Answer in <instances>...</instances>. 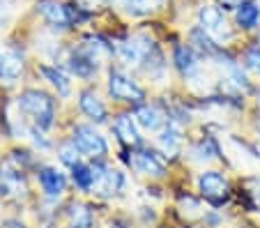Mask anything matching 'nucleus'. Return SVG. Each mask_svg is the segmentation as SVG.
<instances>
[{"label": "nucleus", "instance_id": "21", "mask_svg": "<svg viewBox=\"0 0 260 228\" xmlns=\"http://www.w3.org/2000/svg\"><path fill=\"white\" fill-rule=\"evenodd\" d=\"M132 113H134V118H136L141 132L147 139H152L154 134H159L168 122V109H166V102H164L161 94H152V97L147 102H143L141 106L132 109Z\"/></svg>", "mask_w": 260, "mask_h": 228}, {"label": "nucleus", "instance_id": "9", "mask_svg": "<svg viewBox=\"0 0 260 228\" xmlns=\"http://www.w3.org/2000/svg\"><path fill=\"white\" fill-rule=\"evenodd\" d=\"M159 51H164L161 44L147 32H129L115 40V62L138 74Z\"/></svg>", "mask_w": 260, "mask_h": 228}, {"label": "nucleus", "instance_id": "13", "mask_svg": "<svg viewBox=\"0 0 260 228\" xmlns=\"http://www.w3.org/2000/svg\"><path fill=\"white\" fill-rule=\"evenodd\" d=\"M104 214V205L88 196L72 193L60 205V223L62 228H99Z\"/></svg>", "mask_w": 260, "mask_h": 228}, {"label": "nucleus", "instance_id": "14", "mask_svg": "<svg viewBox=\"0 0 260 228\" xmlns=\"http://www.w3.org/2000/svg\"><path fill=\"white\" fill-rule=\"evenodd\" d=\"M196 25H201L207 35L223 49H231V44L237 40L235 25L228 21L226 12L216 3H201L196 10Z\"/></svg>", "mask_w": 260, "mask_h": 228}, {"label": "nucleus", "instance_id": "32", "mask_svg": "<svg viewBox=\"0 0 260 228\" xmlns=\"http://www.w3.org/2000/svg\"><path fill=\"white\" fill-rule=\"evenodd\" d=\"M249 118H251V136L255 141H260V113H253Z\"/></svg>", "mask_w": 260, "mask_h": 228}, {"label": "nucleus", "instance_id": "17", "mask_svg": "<svg viewBox=\"0 0 260 228\" xmlns=\"http://www.w3.org/2000/svg\"><path fill=\"white\" fill-rule=\"evenodd\" d=\"M32 76L40 81L44 88H49L62 104L69 106L74 102V94H76V88H79V85H76V81H74L60 64L42 62L40 60V62L32 64Z\"/></svg>", "mask_w": 260, "mask_h": 228}, {"label": "nucleus", "instance_id": "36", "mask_svg": "<svg viewBox=\"0 0 260 228\" xmlns=\"http://www.w3.org/2000/svg\"><path fill=\"white\" fill-rule=\"evenodd\" d=\"M223 228H233V226H223Z\"/></svg>", "mask_w": 260, "mask_h": 228}, {"label": "nucleus", "instance_id": "3", "mask_svg": "<svg viewBox=\"0 0 260 228\" xmlns=\"http://www.w3.org/2000/svg\"><path fill=\"white\" fill-rule=\"evenodd\" d=\"M102 88L113 109L132 111L152 97V90L145 85V81L138 74H134V72L120 67L118 62L106 67V72L102 76Z\"/></svg>", "mask_w": 260, "mask_h": 228}, {"label": "nucleus", "instance_id": "29", "mask_svg": "<svg viewBox=\"0 0 260 228\" xmlns=\"http://www.w3.org/2000/svg\"><path fill=\"white\" fill-rule=\"evenodd\" d=\"M25 212L23 210H16V212L5 214V217L0 219V228H35V221H30Z\"/></svg>", "mask_w": 260, "mask_h": 228}, {"label": "nucleus", "instance_id": "30", "mask_svg": "<svg viewBox=\"0 0 260 228\" xmlns=\"http://www.w3.org/2000/svg\"><path fill=\"white\" fill-rule=\"evenodd\" d=\"M214 3H216V5H219L223 12H235L237 7L244 3V0H214Z\"/></svg>", "mask_w": 260, "mask_h": 228}, {"label": "nucleus", "instance_id": "11", "mask_svg": "<svg viewBox=\"0 0 260 228\" xmlns=\"http://www.w3.org/2000/svg\"><path fill=\"white\" fill-rule=\"evenodd\" d=\"M72 113L76 118L85 120V122H92L97 127L106 129L108 122H111V115H113V106L106 100L102 83L79 85L72 102Z\"/></svg>", "mask_w": 260, "mask_h": 228}, {"label": "nucleus", "instance_id": "31", "mask_svg": "<svg viewBox=\"0 0 260 228\" xmlns=\"http://www.w3.org/2000/svg\"><path fill=\"white\" fill-rule=\"evenodd\" d=\"M260 113V83H255V90L251 94V115Z\"/></svg>", "mask_w": 260, "mask_h": 228}, {"label": "nucleus", "instance_id": "26", "mask_svg": "<svg viewBox=\"0 0 260 228\" xmlns=\"http://www.w3.org/2000/svg\"><path fill=\"white\" fill-rule=\"evenodd\" d=\"M81 152L76 150V145L72 143L67 134H58V141H55V152H53V161H58L64 171H69L76 161H81Z\"/></svg>", "mask_w": 260, "mask_h": 228}, {"label": "nucleus", "instance_id": "20", "mask_svg": "<svg viewBox=\"0 0 260 228\" xmlns=\"http://www.w3.org/2000/svg\"><path fill=\"white\" fill-rule=\"evenodd\" d=\"M168 58H171V67L177 74V79L182 81V85H187V83H191L193 79H198L207 67V62L187 42H173Z\"/></svg>", "mask_w": 260, "mask_h": 228}, {"label": "nucleus", "instance_id": "28", "mask_svg": "<svg viewBox=\"0 0 260 228\" xmlns=\"http://www.w3.org/2000/svg\"><path fill=\"white\" fill-rule=\"evenodd\" d=\"M237 58H240V62L244 64V70L249 72L251 76H258L260 79V44H255V42L246 44Z\"/></svg>", "mask_w": 260, "mask_h": 228}, {"label": "nucleus", "instance_id": "22", "mask_svg": "<svg viewBox=\"0 0 260 228\" xmlns=\"http://www.w3.org/2000/svg\"><path fill=\"white\" fill-rule=\"evenodd\" d=\"M76 44L81 46V51L90 60H94L104 70L115 62V42L111 37H106L104 32H85V35H81V40Z\"/></svg>", "mask_w": 260, "mask_h": 228}, {"label": "nucleus", "instance_id": "4", "mask_svg": "<svg viewBox=\"0 0 260 228\" xmlns=\"http://www.w3.org/2000/svg\"><path fill=\"white\" fill-rule=\"evenodd\" d=\"M210 166H226L221 134L207 129L205 124H196L191 129V134H189L187 148H184V154H182V164L177 169L196 173V171L210 169Z\"/></svg>", "mask_w": 260, "mask_h": 228}, {"label": "nucleus", "instance_id": "25", "mask_svg": "<svg viewBox=\"0 0 260 228\" xmlns=\"http://www.w3.org/2000/svg\"><path fill=\"white\" fill-rule=\"evenodd\" d=\"M233 23L240 32H255L260 30V3L258 0H244L233 12Z\"/></svg>", "mask_w": 260, "mask_h": 228}, {"label": "nucleus", "instance_id": "10", "mask_svg": "<svg viewBox=\"0 0 260 228\" xmlns=\"http://www.w3.org/2000/svg\"><path fill=\"white\" fill-rule=\"evenodd\" d=\"M32 184L37 199L49 203H62L74 193L69 173L53 159H42L37 164V169L32 171Z\"/></svg>", "mask_w": 260, "mask_h": 228}, {"label": "nucleus", "instance_id": "16", "mask_svg": "<svg viewBox=\"0 0 260 228\" xmlns=\"http://www.w3.org/2000/svg\"><path fill=\"white\" fill-rule=\"evenodd\" d=\"M106 132L113 139L115 148H122V150L141 148V145H145L150 141L141 132L136 118H134V113L129 109H113V115H111V122H108Z\"/></svg>", "mask_w": 260, "mask_h": 228}, {"label": "nucleus", "instance_id": "24", "mask_svg": "<svg viewBox=\"0 0 260 228\" xmlns=\"http://www.w3.org/2000/svg\"><path fill=\"white\" fill-rule=\"evenodd\" d=\"M187 44L191 46L193 51H196L198 55H201L205 62H212V60L216 58V55L223 51V46H219L214 40H212L210 35H207L205 30L201 28V25H191L187 32Z\"/></svg>", "mask_w": 260, "mask_h": 228}, {"label": "nucleus", "instance_id": "7", "mask_svg": "<svg viewBox=\"0 0 260 228\" xmlns=\"http://www.w3.org/2000/svg\"><path fill=\"white\" fill-rule=\"evenodd\" d=\"M94 169V189L90 199L97 201L104 208H115L129 199V184H132V175L124 166H120L115 159H106V161H92Z\"/></svg>", "mask_w": 260, "mask_h": 228}, {"label": "nucleus", "instance_id": "1", "mask_svg": "<svg viewBox=\"0 0 260 228\" xmlns=\"http://www.w3.org/2000/svg\"><path fill=\"white\" fill-rule=\"evenodd\" d=\"M10 102L14 106V111L19 113V118L28 127H37L53 136H58L62 132L64 122L74 115L72 104H62L42 83H25L14 94H10Z\"/></svg>", "mask_w": 260, "mask_h": 228}, {"label": "nucleus", "instance_id": "19", "mask_svg": "<svg viewBox=\"0 0 260 228\" xmlns=\"http://www.w3.org/2000/svg\"><path fill=\"white\" fill-rule=\"evenodd\" d=\"M35 14L44 21L46 28L58 35L76 28V5L67 0H37Z\"/></svg>", "mask_w": 260, "mask_h": 228}, {"label": "nucleus", "instance_id": "8", "mask_svg": "<svg viewBox=\"0 0 260 228\" xmlns=\"http://www.w3.org/2000/svg\"><path fill=\"white\" fill-rule=\"evenodd\" d=\"M37 199L32 184V173L12 166L0 157V203L14 210H30Z\"/></svg>", "mask_w": 260, "mask_h": 228}, {"label": "nucleus", "instance_id": "23", "mask_svg": "<svg viewBox=\"0 0 260 228\" xmlns=\"http://www.w3.org/2000/svg\"><path fill=\"white\" fill-rule=\"evenodd\" d=\"M69 173V182H72V191L79 193V196H92V189H94V169H92V161L88 159H81L72 169L67 171Z\"/></svg>", "mask_w": 260, "mask_h": 228}, {"label": "nucleus", "instance_id": "35", "mask_svg": "<svg viewBox=\"0 0 260 228\" xmlns=\"http://www.w3.org/2000/svg\"><path fill=\"white\" fill-rule=\"evenodd\" d=\"M255 44H260V30H258V37H255Z\"/></svg>", "mask_w": 260, "mask_h": 228}, {"label": "nucleus", "instance_id": "15", "mask_svg": "<svg viewBox=\"0 0 260 228\" xmlns=\"http://www.w3.org/2000/svg\"><path fill=\"white\" fill-rule=\"evenodd\" d=\"M58 64L79 85L102 83V76H104V72H106L104 67H99L94 60H90L88 55L81 51V46L76 44V42L64 46V53H62V58H60Z\"/></svg>", "mask_w": 260, "mask_h": 228}, {"label": "nucleus", "instance_id": "6", "mask_svg": "<svg viewBox=\"0 0 260 228\" xmlns=\"http://www.w3.org/2000/svg\"><path fill=\"white\" fill-rule=\"evenodd\" d=\"M235 182L231 171L226 166H210L201 169L191 175L193 191L205 201L207 208L212 210H231L235 201Z\"/></svg>", "mask_w": 260, "mask_h": 228}, {"label": "nucleus", "instance_id": "33", "mask_svg": "<svg viewBox=\"0 0 260 228\" xmlns=\"http://www.w3.org/2000/svg\"><path fill=\"white\" fill-rule=\"evenodd\" d=\"M5 145H7L5 139H3V134H0V150H5ZM0 157H3V154H0Z\"/></svg>", "mask_w": 260, "mask_h": 228}, {"label": "nucleus", "instance_id": "34", "mask_svg": "<svg viewBox=\"0 0 260 228\" xmlns=\"http://www.w3.org/2000/svg\"><path fill=\"white\" fill-rule=\"evenodd\" d=\"M3 104H5V97H3V92H0V111H3Z\"/></svg>", "mask_w": 260, "mask_h": 228}, {"label": "nucleus", "instance_id": "27", "mask_svg": "<svg viewBox=\"0 0 260 228\" xmlns=\"http://www.w3.org/2000/svg\"><path fill=\"white\" fill-rule=\"evenodd\" d=\"M118 3L129 16H138V19L152 16L166 7V0H118Z\"/></svg>", "mask_w": 260, "mask_h": 228}, {"label": "nucleus", "instance_id": "2", "mask_svg": "<svg viewBox=\"0 0 260 228\" xmlns=\"http://www.w3.org/2000/svg\"><path fill=\"white\" fill-rule=\"evenodd\" d=\"M113 159L129 171V175L134 180H141L143 184H164V187H171L173 178H175V169L168 164V159L150 141L134 150L115 148Z\"/></svg>", "mask_w": 260, "mask_h": 228}, {"label": "nucleus", "instance_id": "5", "mask_svg": "<svg viewBox=\"0 0 260 228\" xmlns=\"http://www.w3.org/2000/svg\"><path fill=\"white\" fill-rule=\"evenodd\" d=\"M60 134H67L69 139H72V143L76 145V150L81 152V157L88 159V161H106V159H113L115 145H113V139L108 136V132L104 127H97V124L85 122V120L72 115V118L64 122Z\"/></svg>", "mask_w": 260, "mask_h": 228}, {"label": "nucleus", "instance_id": "12", "mask_svg": "<svg viewBox=\"0 0 260 228\" xmlns=\"http://www.w3.org/2000/svg\"><path fill=\"white\" fill-rule=\"evenodd\" d=\"M32 72L28 62V55L21 46L12 44H0V92L3 94H14L19 88L28 83V74Z\"/></svg>", "mask_w": 260, "mask_h": 228}, {"label": "nucleus", "instance_id": "18", "mask_svg": "<svg viewBox=\"0 0 260 228\" xmlns=\"http://www.w3.org/2000/svg\"><path fill=\"white\" fill-rule=\"evenodd\" d=\"M189 134H191V129L168 120L166 127L150 139V143L168 159V164H171L173 169H177V166L182 164V154H184V148H187Z\"/></svg>", "mask_w": 260, "mask_h": 228}]
</instances>
